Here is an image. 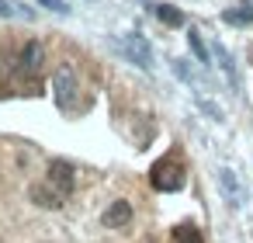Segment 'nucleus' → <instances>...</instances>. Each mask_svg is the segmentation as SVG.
Returning a JSON list of instances; mask_svg holds the SVG:
<instances>
[{
  "mask_svg": "<svg viewBox=\"0 0 253 243\" xmlns=\"http://www.w3.org/2000/svg\"><path fill=\"white\" fill-rule=\"evenodd\" d=\"M173 73H177V77H180L184 84H198V77H194V73L187 70V63H184V59H173Z\"/></svg>",
  "mask_w": 253,
  "mask_h": 243,
  "instance_id": "nucleus-15",
  "label": "nucleus"
},
{
  "mask_svg": "<svg viewBox=\"0 0 253 243\" xmlns=\"http://www.w3.org/2000/svg\"><path fill=\"white\" fill-rule=\"evenodd\" d=\"M153 188L156 191H180L184 188V174L177 163H156L153 167Z\"/></svg>",
  "mask_w": 253,
  "mask_h": 243,
  "instance_id": "nucleus-3",
  "label": "nucleus"
},
{
  "mask_svg": "<svg viewBox=\"0 0 253 243\" xmlns=\"http://www.w3.org/2000/svg\"><path fill=\"white\" fill-rule=\"evenodd\" d=\"M42 7H49V11H56V14H70V7L63 4V0H39Z\"/></svg>",
  "mask_w": 253,
  "mask_h": 243,
  "instance_id": "nucleus-16",
  "label": "nucleus"
},
{
  "mask_svg": "<svg viewBox=\"0 0 253 243\" xmlns=\"http://www.w3.org/2000/svg\"><path fill=\"white\" fill-rule=\"evenodd\" d=\"M218 188L225 191V201H229L232 208H239V205H243V188H239V177H236L229 167H222V170H218Z\"/></svg>",
  "mask_w": 253,
  "mask_h": 243,
  "instance_id": "nucleus-7",
  "label": "nucleus"
},
{
  "mask_svg": "<svg viewBox=\"0 0 253 243\" xmlns=\"http://www.w3.org/2000/svg\"><path fill=\"white\" fill-rule=\"evenodd\" d=\"M211 52H215V59H218V66H222V73H225V80H229L232 87H239V73H236V63H232V56H229V49L215 42V49H211Z\"/></svg>",
  "mask_w": 253,
  "mask_h": 243,
  "instance_id": "nucleus-9",
  "label": "nucleus"
},
{
  "mask_svg": "<svg viewBox=\"0 0 253 243\" xmlns=\"http://www.w3.org/2000/svg\"><path fill=\"white\" fill-rule=\"evenodd\" d=\"M132 222V205L125 201V198H118V201H111L108 208H104V226L108 229H122V226H128Z\"/></svg>",
  "mask_w": 253,
  "mask_h": 243,
  "instance_id": "nucleus-5",
  "label": "nucleus"
},
{
  "mask_svg": "<svg viewBox=\"0 0 253 243\" xmlns=\"http://www.w3.org/2000/svg\"><path fill=\"white\" fill-rule=\"evenodd\" d=\"M0 18H25V21H32L35 11L25 7V4H14V0H0Z\"/></svg>",
  "mask_w": 253,
  "mask_h": 243,
  "instance_id": "nucleus-10",
  "label": "nucleus"
},
{
  "mask_svg": "<svg viewBox=\"0 0 253 243\" xmlns=\"http://www.w3.org/2000/svg\"><path fill=\"white\" fill-rule=\"evenodd\" d=\"M125 52H128V59L139 66V70H146V73H153V52H149V46H146V39L142 35H125Z\"/></svg>",
  "mask_w": 253,
  "mask_h": 243,
  "instance_id": "nucleus-4",
  "label": "nucleus"
},
{
  "mask_svg": "<svg viewBox=\"0 0 253 243\" xmlns=\"http://www.w3.org/2000/svg\"><path fill=\"white\" fill-rule=\"evenodd\" d=\"M173 243H205V240H201L198 226L184 222V226H177V229H173Z\"/></svg>",
  "mask_w": 253,
  "mask_h": 243,
  "instance_id": "nucleus-12",
  "label": "nucleus"
},
{
  "mask_svg": "<svg viewBox=\"0 0 253 243\" xmlns=\"http://www.w3.org/2000/svg\"><path fill=\"white\" fill-rule=\"evenodd\" d=\"M156 18H160L167 28H180V25H184V14H180L177 7H170V4H160V7H156Z\"/></svg>",
  "mask_w": 253,
  "mask_h": 243,
  "instance_id": "nucleus-11",
  "label": "nucleus"
},
{
  "mask_svg": "<svg viewBox=\"0 0 253 243\" xmlns=\"http://www.w3.org/2000/svg\"><path fill=\"white\" fill-rule=\"evenodd\" d=\"M42 63H45L42 42H25V49H21V70L35 77V73H42Z\"/></svg>",
  "mask_w": 253,
  "mask_h": 243,
  "instance_id": "nucleus-6",
  "label": "nucleus"
},
{
  "mask_svg": "<svg viewBox=\"0 0 253 243\" xmlns=\"http://www.w3.org/2000/svg\"><path fill=\"white\" fill-rule=\"evenodd\" d=\"M187 46H191L194 59H198L201 66H208V49H205V42H201V35H198V32H191V35H187Z\"/></svg>",
  "mask_w": 253,
  "mask_h": 243,
  "instance_id": "nucleus-13",
  "label": "nucleus"
},
{
  "mask_svg": "<svg viewBox=\"0 0 253 243\" xmlns=\"http://www.w3.org/2000/svg\"><path fill=\"white\" fill-rule=\"evenodd\" d=\"M77 94H80L77 70H73L70 63H59V66L52 70V97H56V104H59V108H70V104L77 101Z\"/></svg>",
  "mask_w": 253,
  "mask_h": 243,
  "instance_id": "nucleus-1",
  "label": "nucleus"
},
{
  "mask_svg": "<svg viewBox=\"0 0 253 243\" xmlns=\"http://www.w3.org/2000/svg\"><path fill=\"white\" fill-rule=\"evenodd\" d=\"M52 191H59L63 198H70L73 194V188H77V177H73V167L66 163V160H52L49 163V181H45Z\"/></svg>",
  "mask_w": 253,
  "mask_h": 243,
  "instance_id": "nucleus-2",
  "label": "nucleus"
},
{
  "mask_svg": "<svg viewBox=\"0 0 253 243\" xmlns=\"http://www.w3.org/2000/svg\"><path fill=\"white\" fill-rule=\"evenodd\" d=\"M28 194H32V201H35L39 208H63V201H66V198H63L59 191H52L49 184H32Z\"/></svg>",
  "mask_w": 253,
  "mask_h": 243,
  "instance_id": "nucleus-8",
  "label": "nucleus"
},
{
  "mask_svg": "<svg viewBox=\"0 0 253 243\" xmlns=\"http://www.w3.org/2000/svg\"><path fill=\"white\" fill-rule=\"evenodd\" d=\"M198 108H201L211 122H222V118H225V115H222V108H215V104H211L208 97H201V94H198Z\"/></svg>",
  "mask_w": 253,
  "mask_h": 243,
  "instance_id": "nucleus-14",
  "label": "nucleus"
}]
</instances>
